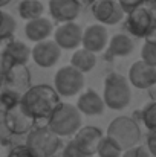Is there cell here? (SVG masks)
Instances as JSON below:
<instances>
[{
    "instance_id": "6da1fadb",
    "label": "cell",
    "mask_w": 156,
    "mask_h": 157,
    "mask_svg": "<svg viewBox=\"0 0 156 157\" xmlns=\"http://www.w3.org/2000/svg\"><path fill=\"white\" fill-rule=\"evenodd\" d=\"M20 104L25 108V111L35 121V124L46 121L48 125L49 117L55 111V108L61 104V101L54 87L48 84H37L32 86L22 96Z\"/></svg>"
},
{
    "instance_id": "7a4b0ae2",
    "label": "cell",
    "mask_w": 156,
    "mask_h": 157,
    "mask_svg": "<svg viewBox=\"0 0 156 157\" xmlns=\"http://www.w3.org/2000/svg\"><path fill=\"white\" fill-rule=\"evenodd\" d=\"M81 127H83L81 113L75 105L69 102H61L48 121V128L58 137L74 136Z\"/></svg>"
},
{
    "instance_id": "3957f363",
    "label": "cell",
    "mask_w": 156,
    "mask_h": 157,
    "mask_svg": "<svg viewBox=\"0 0 156 157\" xmlns=\"http://www.w3.org/2000/svg\"><path fill=\"white\" fill-rule=\"evenodd\" d=\"M106 136L115 140L124 153L130 148L138 147L141 140V128L133 117L118 116L109 124Z\"/></svg>"
},
{
    "instance_id": "277c9868",
    "label": "cell",
    "mask_w": 156,
    "mask_h": 157,
    "mask_svg": "<svg viewBox=\"0 0 156 157\" xmlns=\"http://www.w3.org/2000/svg\"><path fill=\"white\" fill-rule=\"evenodd\" d=\"M103 101L110 110H124L132 101V89L126 76L112 72L104 79Z\"/></svg>"
},
{
    "instance_id": "5b68a950",
    "label": "cell",
    "mask_w": 156,
    "mask_h": 157,
    "mask_svg": "<svg viewBox=\"0 0 156 157\" xmlns=\"http://www.w3.org/2000/svg\"><path fill=\"white\" fill-rule=\"evenodd\" d=\"M25 145L38 157H54L61 150V137L52 133L48 125L35 127L28 136Z\"/></svg>"
},
{
    "instance_id": "8992f818",
    "label": "cell",
    "mask_w": 156,
    "mask_h": 157,
    "mask_svg": "<svg viewBox=\"0 0 156 157\" xmlns=\"http://www.w3.org/2000/svg\"><path fill=\"white\" fill-rule=\"evenodd\" d=\"M86 84V78L81 72L74 69L70 64L64 66L57 70L54 76V89L58 93V96L63 98H70L78 95Z\"/></svg>"
},
{
    "instance_id": "52a82bcc",
    "label": "cell",
    "mask_w": 156,
    "mask_h": 157,
    "mask_svg": "<svg viewBox=\"0 0 156 157\" xmlns=\"http://www.w3.org/2000/svg\"><path fill=\"white\" fill-rule=\"evenodd\" d=\"M124 26L130 35H133L136 38H146L153 26V18H152L149 5L146 3V5L130 11L129 14H126Z\"/></svg>"
},
{
    "instance_id": "ba28073f",
    "label": "cell",
    "mask_w": 156,
    "mask_h": 157,
    "mask_svg": "<svg viewBox=\"0 0 156 157\" xmlns=\"http://www.w3.org/2000/svg\"><path fill=\"white\" fill-rule=\"evenodd\" d=\"M104 137V133L101 128L94 125H84L74 134V145L86 156L94 157L98 151V147Z\"/></svg>"
},
{
    "instance_id": "9c48e42d",
    "label": "cell",
    "mask_w": 156,
    "mask_h": 157,
    "mask_svg": "<svg viewBox=\"0 0 156 157\" xmlns=\"http://www.w3.org/2000/svg\"><path fill=\"white\" fill-rule=\"evenodd\" d=\"M5 119H6V127L9 133L14 136H28L34 128H35V121L25 111L22 104L12 107L11 110L5 111Z\"/></svg>"
},
{
    "instance_id": "30bf717a",
    "label": "cell",
    "mask_w": 156,
    "mask_h": 157,
    "mask_svg": "<svg viewBox=\"0 0 156 157\" xmlns=\"http://www.w3.org/2000/svg\"><path fill=\"white\" fill-rule=\"evenodd\" d=\"M94 18L103 26H113L126 18V12L116 0H98L92 6Z\"/></svg>"
},
{
    "instance_id": "8fae6325",
    "label": "cell",
    "mask_w": 156,
    "mask_h": 157,
    "mask_svg": "<svg viewBox=\"0 0 156 157\" xmlns=\"http://www.w3.org/2000/svg\"><path fill=\"white\" fill-rule=\"evenodd\" d=\"M83 40V28L72 21V23H63L54 31V41L61 51H77L78 46H81Z\"/></svg>"
},
{
    "instance_id": "7c38bea8",
    "label": "cell",
    "mask_w": 156,
    "mask_h": 157,
    "mask_svg": "<svg viewBox=\"0 0 156 157\" xmlns=\"http://www.w3.org/2000/svg\"><path fill=\"white\" fill-rule=\"evenodd\" d=\"M2 82H3V89L12 90V92H15V93L23 96L32 87L31 70H29L28 66L15 64V66H12L8 70V73L2 79Z\"/></svg>"
},
{
    "instance_id": "4fadbf2b",
    "label": "cell",
    "mask_w": 156,
    "mask_h": 157,
    "mask_svg": "<svg viewBox=\"0 0 156 157\" xmlns=\"http://www.w3.org/2000/svg\"><path fill=\"white\" fill-rule=\"evenodd\" d=\"M127 81L130 86L139 90H149L156 84V67L146 64L144 61H135L129 69Z\"/></svg>"
},
{
    "instance_id": "5bb4252c",
    "label": "cell",
    "mask_w": 156,
    "mask_h": 157,
    "mask_svg": "<svg viewBox=\"0 0 156 157\" xmlns=\"http://www.w3.org/2000/svg\"><path fill=\"white\" fill-rule=\"evenodd\" d=\"M31 58L34 63L42 67V69H51L54 67L58 59L61 58V49L57 46L54 40H45L37 43L32 51H31Z\"/></svg>"
},
{
    "instance_id": "9a60e30c",
    "label": "cell",
    "mask_w": 156,
    "mask_h": 157,
    "mask_svg": "<svg viewBox=\"0 0 156 157\" xmlns=\"http://www.w3.org/2000/svg\"><path fill=\"white\" fill-rule=\"evenodd\" d=\"M107 44H109V32L106 26L95 23L83 29V40H81L83 49L97 55L103 52L107 48Z\"/></svg>"
},
{
    "instance_id": "2e32d148",
    "label": "cell",
    "mask_w": 156,
    "mask_h": 157,
    "mask_svg": "<svg viewBox=\"0 0 156 157\" xmlns=\"http://www.w3.org/2000/svg\"><path fill=\"white\" fill-rule=\"evenodd\" d=\"M80 11L81 6L75 0H49V14L60 25L75 21Z\"/></svg>"
},
{
    "instance_id": "e0dca14e",
    "label": "cell",
    "mask_w": 156,
    "mask_h": 157,
    "mask_svg": "<svg viewBox=\"0 0 156 157\" xmlns=\"http://www.w3.org/2000/svg\"><path fill=\"white\" fill-rule=\"evenodd\" d=\"M75 107L78 108V111L81 114H86V116H101L106 110L103 96H100L92 89H87L86 92H83L80 95Z\"/></svg>"
},
{
    "instance_id": "ac0fdd59",
    "label": "cell",
    "mask_w": 156,
    "mask_h": 157,
    "mask_svg": "<svg viewBox=\"0 0 156 157\" xmlns=\"http://www.w3.org/2000/svg\"><path fill=\"white\" fill-rule=\"evenodd\" d=\"M54 34V25L49 18L46 17H40L37 20H31L26 21L25 25V35L28 40L34 41L35 44L40 41L48 40Z\"/></svg>"
},
{
    "instance_id": "d6986e66",
    "label": "cell",
    "mask_w": 156,
    "mask_h": 157,
    "mask_svg": "<svg viewBox=\"0 0 156 157\" xmlns=\"http://www.w3.org/2000/svg\"><path fill=\"white\" fill-rule=\"evenodd\" d=\"M135 49V41L127 34H115L107 44V58H121L129 56Z\"/></svg>"
},
{
    "instance_id": "ffe728a7",
    "label": "cell",
    "mask_w": 156,
    "mask_h": 157,
    "mask_svg": "<svg viewBox=\"0 0 156 157\" xmlns=\"http://www.w3.org/2000/svg\"><path fill=\"white\" fill-rule=\"evenodd\" d=\"M31 51L32 49H29V46L26 43L12 38V40H9L5 44L2 52L12 61V64H23V66H26L28 61L31 59Z\"/></svg>"
},
{
    "instance_id": "44dd1931",
    "label": "cell",
    "mask_w": 156,
    "mask_h": 157,
    "mask_svg": "<svg viewBox=\"0 0 156 157\" xmlns=\"http://www.w3.org/2000/svg\"><path fill=\"white\" fill-rule=\"evenodd\" d=\"M70 66L84 75L97 66V55L83 49V48L77 49L70 56Z\"/></svg>"
},
{
    "instance_id": "7402d4cb",
    "label": "cell",
    "mask_w": 156,
    "mask_h": 157,
    "mask_svg": "<svg viewBox=\"0 0 156 157\" xmlns=\"http://www.w3.org/2000/svg\"><path fill=\"white\" fill-rule=\"evenodd\" d=\"M17 11L23 20L31 21V20H37V18L43 17L45 5L42 3V0H22L18 3Z\"/></svg>"
},
{
    "instance_id": "603a6c76",
    "label": "cell",
    "mask_w": 156,
    "mask_h": 157,
    "mask_svg": "<svg viewBox=\"0 0 156 157\" xmlns=\"http://www.w3.org/2000/svg\"><path fill=\"white\" fill-rule=\"evenodd\" d=\"M15 29H17L15 18L11 14H8V12H5V11L0 9V41H5V40L9 41V40H12Z\"/></svg>"
},
{
    "instance_id": "cb8c5ba5",
    "label": "cell",
    "mask_w": 156,
    "mask_h": 157,
    "mask_svg": "<svg viewBox=\"0 0 156 157\" xmlns=\"http://www.w3.org/2000/svg\"><path fill=\"white\" fill-rule=\"evenodd\" d=\"M97 154H98V157H121L122 156V150L119 148V145L115 140L104 136L100 147H98Z\"/></svg>"
},
{
    "instance_id": "d4e9b609",
    "label": "cell",
    "mask_w": 156,
    "mask_h": 157,
    "mask_svg": "<svg viewBox=\"0 0 156 157\" xmlns=\"http://www.w3.org/2000/svg\"><path fill=\"white\" fill-rule=\"evenodd\" d=\"M138 113H139V117H141L142 125L149 131L156 133V102H149Z\"/></svg>"
},
{
    "instance_id": "484cf974",
    "label": "cell",
    "mask_w": 156,
    "mask_h": 157,
    "mask_svg": "<svg viewBox=\"0 0 156 157\" xmlns=\"http://www.w3.org/2000/svg\"><path fill=\"white\" fill-rule=\"evenodd\" d=\"M22 101V95L12 92V90H8V89H2L0 90V108L2 110H11L12 107L20 104Z\"/></svg>"
},
{
    "instance_id": "4316f807",
    "label": "cell",
    "mask_w": 156,
    "mask_h": 157,
    "mask_svg": "<svg viewBox=\"0 0 156 157\" xmlns=\"http://www.w3.org/2000/svg\"><path fill=\"white\" fill-rule=\"evenodd\" d=\"M141 61L152 67H156V43L144 41L141 48Z\"/></svg>"
},
{
    "instance_id": "83f0119b",
    "label": "cell",
    "mask_w": 156,
    "mask_h": 157,
    "mask_svg": "<svg viewBox=\"0 0 156 157\" xmlns=\"http://www.w3.org/2000/svg\"><path fill=\"white\" fill-rule=\"evenodd\" d=\"M8 157H38L34 151H31L25 144H20V145H14L9 151Z\"/></svg>"
},
{
    "instance_id": "f1b7e54d",
    "label": "cell",
    "mask_w": 156,
    "mask_h": 157,
    "mask_svg": "<svg viewBox=\"0 0 156 157\" xmlns=\"http://www.w3.org/2000/svg\"><path fill=\"white\" fill-rule=\"evenodd\" d=\"M12 140V134L9 133L8 127H6V119H5V110L0 108V142L5 144H11Z\"/></svg>"
},
{
    "instance_id": "f546056e",
    "label": "cell",
    "mask_w": 156,
    "mask_h": 157,
    "mask_svg": "<svg viewBox=\"0 0 156 157\" xmlns=\"http://www.w3.org/2000/svg\"><path fill=\"white\" fill-rule=\"evenodd\" d=\"M61 157H90V156L83 154V153H81L75 145H74V142H72V140H69V142L64 145V148H63Z\"/></svg>"
},
{
    "instance_id": "4dcf8cb0",
    "label": "cell",
    "mask_w": 156,
    "mask_h": 157,
    "mask_svg": "<svg viewBox=\"0 0 156 157\" xmlns=\"http://www.w3.org/2000/svg\"><path fill=\"white\" fill-rule=\"evenodd\" d=\"M116 2L121 5V8L124 9L126 14H129L130 11H133V9L146 5V0H116Z\"/></svg>"
},
{
    "instance_id": "1f68e13d",
    "label": "cell",
    "mask_w": 156,
    "mask_h": 157,
    "mask_svg": "<svg viewBox=\"0 0 156 157\" xmlns=\"http://www.w3.org/2000/svg\"><path fill=\"white\" fill-rule=\"evenodd\" d=\"M12 66H15V64H12V61H11L5 53L0 52V79L5 78V75L8 73V70H9Z\"/></svg>"
},
{
    "instance_id": "d6a6232c",
    "label": "cell",
    "mask_w": 156,
    "mask_h": 157,
    "mask_svg": "<svg viewBox=\"0 0 156 157\" xmlns=\"http://www.w3.org/2000/svg\"><path fill=\"white\" fill-rule=\"evenodd\" d=\"M146 147L150 150V153L156 157V133L149 131L147 134V140H146Z\"/></svg>"
},
{
    "instance_id": "836d02e7",
    "label": "cell",
    "mask_w": 156,
    "mask_h": 157,
    "mask_svg": "<svg viewBox=\"0 0 156 157\" xmlns=\"http://www.w3.org/2000/svg\"><path fill=\"white\" fill-rule=\"evenodd\" d=\"M136 157H155V156L150 153V150L146 145H138L136 147Z\"/></svg>"
},
{
    "instance_id": "e575fe53",
    "label": "cell",
    "mask_w": 156,
    "mask_h": 157,
    "mask_svg": "<svg viewBox=\"0 0 156 157\" xmlns=\"http://www.w3.org/2000/svg\"><path fill=\"white\" fill-rule=\"evenodd\" d=\"M12 145L11 144H5V142H0V157H8L9 151H11Z\"/></svg>"
},
{
    "instance_id": "d590c367",
    "label": "cell",
    "mask_w": 156,
    "mask_h": 157,
    "mask_svg": "<svg viewBox=\"0 0 156 157\" xmlns=\"http://www.w3.org/2000/svg\"><path fill=\"white\" fill-rule=\"evenodd\" d=\"M75 2H77V3H78V5L83 8V6H94L98 0H75Z\"/></svg>"
},
{
    "instance_id": "8d00e7d4",
    "label": "cell",
    "mask_w": 156,
    "mask_h": 157,
    "mask_svg": "<svg viewBox=\"0 0 156 157\" xmlns=\"http://www.w3.org/2000/svg\"><path fill=\"white\" fill-rule=\"evenodd\" d=\"M121 157H136V147H135V148H130V150H127V151H124Z\"/></svg>"
},
{
    "instance_id": "74e56055",
    "label": "cell",
    "mask_w": 156,
    "mask_h": 157,
    "mask_svg": "<svg viewBox=\"0 0 156 157\" xmlns=\"http://www.w3.org/2000/svg\"><path fill=\"white\" fill-rule=\"evenodd\" d=\"M149 95H150V98H152V102H156V84L153 87L149 89Z\"/></svg>"
},
{
    "instance_id": "f35d334b",
    "label": "cell",
    "mask_w": 156,
    "mask_h": 157,
    "mask_svg": "<svg viewBox=\"0 0 156 157\" xmlns=\"http://www.w3.org/2000/svg\"><path fill=\"white\" fill-rule=\"evenodd\" d=\"M11 2H12V0H0V9H2L3 6H6L8 3H11Z\"/></svg>"
},
{
    "instance_id": "ab89813d",
    "label": "cell",
    "mask_w": 156,
    "mask_h": 157,
    "mask_svg": "<svg viewBox=\"0 0 156 157\" xmlns=\"http://www.w3.org/2000/svg\"><path fill=\"white\" fill-rule=\"evenodd\" d=\"M146 3H156V0H146Z\"/></svg>"
},
{
    "instance_id": "60d3db41",
    "label": "cell",
    "mask_w": 156,
    "mask_h": 157,
    "mask_svg": "<svg viewBox=\"0 0 156 157\" xmlns=\"http://www.w3.org/2000/svg\"><path fill=\"white\" fill-rule=\"evenodd\" d=\"M3 89V82H2V79H0V90Z\"/></svg>"
}]
</instances>
